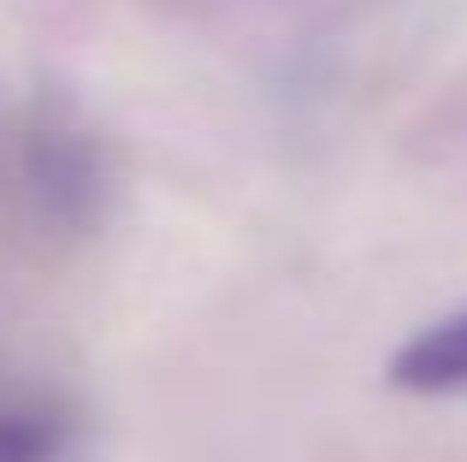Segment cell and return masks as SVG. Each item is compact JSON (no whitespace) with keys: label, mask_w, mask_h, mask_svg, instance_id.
I'll list each match as a JSON object with an SVG mask.
<instances>
[{"label":"cell","mask_w":467,"mask_h":462,"mask_svg":"<svg viewBox=\"0 0 467 462\" xmlns=\"http://www.w3.org/2000/svg\"><path fill=\"white\" fill-rule=\"evenodd\" d=\"M390 385H402V392H467V309L414 332L390 356Z\"/></svg>","instance_id":"cell-1"},{"label":"cell","mask_w":467,"mask_h":462,"mask_svg":"<svg viewBox=\"0 0 467 462\" xmlns=\"http://www.w3.org/2000/svg\"><path fill=\"white\" fill-rule=\"evenodd\" d=\"M59 433L66 427L47 409H12V415H0V462H54Z\"/></svg>","instance_id":"cell-2"}]
</instances>
